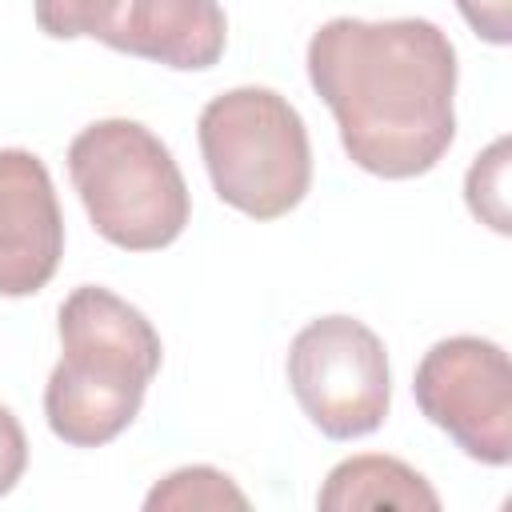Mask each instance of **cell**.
<instances>
[{"instance_id": "cell-1", "label": "cell", "mask_w": 512, "mask_h": 512, "mask_svg": "<svg viewBox=\"0 0 512 512\" xmlns=\"http://www.w3.org/2000/svg\"><path fill=\"white\" fill-rule=\"evenodd\" d=\"M308 80L348 160L372 176H424L452 148L456 48L432 20L336 16L308 40Z\"/></svg>"}, {"instance_id": "cell-2", "label": "cell", "mask_w": 512, "mask_h": 512, "mask_svg": "<svg viewBox=\"0 0 512 512\" xmlns=\"http://www.w3.org/2000/svg\"><path fill=\"white\" fill-rule=\"evenodd\" d=\"M60 360L44 384L48 428L72 448L116 440L140 412L164 348L152 320L100 284H80L60 304Z\"/></svg>"}, {"instance_id": "cell-3", "label": "cell", "mask_w": 512, "mask_h": 512, "mask_svg": "<svg viewBox=\"0 0 512 512\" xmlns=\"http://www.w3.org/2000/svg\"><path fill=\"white\" fill-rule=\"evenodd\" d=\"M68 176L92 228L124 252L168 248L188 216V184L168 144L140 120L108 116L68 144Z\"/></svg>"}, {"instance_id": "cell-4", "label": "cell", "mask_w": 512, "mask_h": 512, "mask_svg": "<svg viewBox=\"0 0 512 512\" xmlns=\"http://www.w3.org/2000/svg\"><path fill=\"white\" fill-rule=\"evenodd\" d=\"M196 136L216 196L252 220L288 216L312 188L304 116L272 88L244 84L212 96Z\"/></svg>"}, {"instance_id": "cell-5", "label": "cell", "mask_w": 512, "mask_h": 512, "mask_svg": "<svg viewBox=\"0 0 512 512\" xmlns=\"http://www.w3.org/2000/svg\"><path fill=\"white\" fill-rule=\"evenodd\" d=\"M288 384L328 440H356L384 424L392 372L384 340L356 316H320L288 344Z\"/></svg>"}, {"instance_id": "cell-6", "label": "cell", "mask_w": 512, "mask_h": 512, "mask_svg": "<svg viewBox=\"0 0 512 512\" xmlns=\"http://www.w3.org/2000/svg\"><path fill=\"white\" fill-rule=\"evenodd\" d=\"M412 396L472 460L492 468L512 460V364L496 340H436L416 364Z\"/></svg>"}, {"instance_id": "cell-7", "label": "cell", "mask_w": 512, "mask_h": 512, "mask_svg": "<svg viewBox=\"0 0 512 512\" xmlns=\"http://www.w3.org/2000/svg\"><path fill=\"white\" fill-rule=\"evenodd\" d=\"M64 256V216L44 160L0 148V296L40 292Z\"/></svg>"}, {"instance_id": "cell-8", "label": "cell", "mask_w": 512, "mask_h": 512, "mask_svg": "<svg viewBox=\"0 0 512 512\" xmlns=\"http://www.w3.org/2000/svg\"><path fill=\"white\" fill-rule=\"evenodd\" d=\"M104 44L164 68L204 72L224 56L228 20L216 0H128Z\"/></svg>"}, {"instance_id": "cell-9", "label": "cell", "mask_w": 512, "mask_h": 512, "mask_svg": "<svg viewBox=\"0 0 512 512\" xmlns=\"http://www.w3.org/2000/svg\"><path fill=\"white\" fill-rule=\"evenodd\" d=\"M320 512H360V508H404V512H436L440 496L436 488L404 460L384 452H360L340 460L320 496Z\"/></svg>"}, {"instance_id": "cell-10", "label": "cell", "mask_w": 512, "mask_h": 512, "mask_svg": "<svg viewBox=\"0 0 512 512\" xmlns=\"http://www.w3.org/2000/svg\"><path fill=\"white\" fill-rule=\"evenodd\" d=\"M144 508L148 512H220V508H236L244 512L248 508V496L236 488V480L212 464H188V468H176L168 472L148 496H144Z\"/></svg>"}, {"instance_id": "cell-11", "label": "cell", "mask_w": 512, "mask_h": 512, "mask_svg": "<svg viewBox=\"0 0 512 512\" xmlns=\"http://www.w3.org/2000/svg\"><path fill=\"white\" fill-rule=\"evenodd\" d=\"M508 156H512V144H508V136H500L472 160V168L464 176V200H468L472 216L500 236L512 232V216H508V164L512 160Z\"/></svg>"}, {"instance_id": "cell-12", "label": "cell", "mask_w": 512, "mask_h": 512, "mask_svg": "<svg viewBox=\"0 0 512 512\" xmlns=\"http://www.w3.org/2000/svg\"><path fill=\"white\" fill-rule=\"evenodd\" d=\"M128 0H36V28L52 40H80V36H92V40H108L120 8Z\"/></svg>"}, {"instance_id": "cell-13", "label": "cell", "mask_w": 512, "mask_h": 512, "mask_svg": "<svg viewBox=\"0 0 512 512\" xmlns=\"http://www.w3.org/2000/svg\"><path fill=\"white\" fill-rule=\"evenodd\" d=\"M28 468V436L12 408L0 404V496H8Z\"/></svg>"}, {"instance_id": "cell-14", "label": "cell", "mask_w": 512, "mask_h": 512, "mask_svg": "<svg viewBox=\"0 0 512 512\" xmlns=\"http://www.w3.org/2000/svg\"><path fill=\"white\" fill-rule=\"evenodd\" d=\"M468 28L488 44L512 40V0H456Z\"/></svg>"}]
</instances>
